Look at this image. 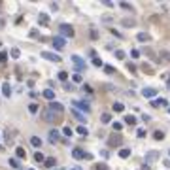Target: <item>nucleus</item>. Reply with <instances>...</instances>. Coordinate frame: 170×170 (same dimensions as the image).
I'll use <instances>...</instances> for the list:
<instances>
[{
    "mask_svg": "<svg viewBox=\"0 0 170 170\" xmlns=\"http://www.w3.org/2000/svg\"><path fill=\"white\" fill-rule=\"evenodd\" d=\"M168 155H170V151H168Z\"/></svg>",
    "mask_w": 170,
    "mask_h": 170,
    "instance_id": "nucleus-56",
    "label": "nucleus"
},
{
    "mask_svg": "<svg viewBox=\"0 0 170 170\" xmlns=\"http://www.w3.org/2000/svg\"><path fill=\"white\" fill-rule=\"evenodd\" d=\"M93 64H94V66H104L102 59H98V57H94V59H93Z\"/></svg>",
    "mask_w": 170,
    "mask_h": 170,
    "instance_id": "nucleus-39",
    "label": "nucleus"
},
{
    "mask_svg": "<svg viewBox=\"0 0 170 170\" xmlns=\"http://www.w3.org/2000/svg\"><path fill=\"white\" fill-rule=\"evenodd\" d=\"M42 57L44 59H47V61H53V63H59V61H61V57H59V55H55V53H49V51H42Z\"/></svg>",
    "mask_w": 170,
    "mask_h": 170,
    "instance_id": "nucleus-8",
    "label": "nucleus"
},
{
    "mask_svg": "<svg viewBox=\"0 0 170 170\" xmlns=\"http://www.w3.org/2000/svg\"><path fill=\"white\" fill-rule=\"evenodd\" d=\"M72 157L78 159V161H81V159H85V151H83V149H80V148H74V149H72Z\"/></svg>",
    "mask_w": 170,
    "mask_h": 170,
    "instance_id": "nucleus-10",
    "label": "nucleus"
},
{
    "mask_svg": "<svg viewBox=\"0 0 170 170\" xmlns=\"http://www.w3.org/2000/svg\"><path fill=\"white\" fill-rule=\"evenodd\" d=\"M63 134L64 136H72V129H70V127H64V129H63Z\"/></svg>",
    "mask_w": 170,
    "mask_h": 170,
    "instance_id": "nucleus-43",
    "label": "nucleus"
},
{
    "mask_svg": "<svg viewBox=\"0 0 170 170\" xmlns=\"http://www.w3.org/2000/svg\"><path fill=\"white\" fill-rule=\"evenodd\" d=\"M30 170H34V168H30Z\"/></svg>",
    "mask_w": 170,
    "mask_h": 170,
    "instance_id": "nucleus-57",
    "label": "nucleus"
},
{
    "mask_svg": "<svg viewBox=\"0 0 170 170\" xmlns=\"http://www.w3.org/2000/svg\"><path fill=\"white\" fill-rule=\"evenodd\" d=\"M119 6H121L123 9H127V11H129V9H132V6H130L129 2H119Z\"/></svg>",
    "mask_w": 170,
    "mask_h": 170,
    "instance_id": "nucleus-40",
    "label": "nucleus"
},
{
    "mask_svg": "<svg viewBox=\"0 0 170 170\" xmlns=\"http://www.w3.org/2000/svg\"><path fill=\"white\" fill-rule=\"evenodd\" d=\"M136 38H138V42H142V44H146V42L151 40V36H149L148 32H138V36H136Z\"/></svg>",
    "mask_w": 170,
    "mask_h": 170,
    "instance_id": "nucleus-13",
    "label": "nucleus"
},
{
    "mask_svg": "<svg viewBox=\"0 0 170 170\" xmlns=\"http://www.w3.org/2000/svg\"><path fill=\"white\" fill-rule=\"evenodd\" d=\"M28 110H30L32 113H36V112H38V104H30V106H28Z\"/></svg>",
    "mask_w": 170,
    "mask_h": 170,
    "instance_id": "nucleus-44",
    "label": "nucleus"
},
{
    "mask_svg": "<svg viewBox=\"0 0 170 170\" xmlns=\"http://www.w3.org/2000/svg\"><path fill=\"white\" fill-rule=\"evenodd\" d=\"M2 93H4V96H11V87H9V83H2Z\"/></svg>",
    "mask_w": 170,
    "mask_h": 170,
    "instance_id": "nucleus-15",
    "label": "nucleus"
},
{
    "mask_svg": "<svg viewBox=\"0 0 170 170\" xmlns=\"http://www.w3.org/2000/svg\"><path fill=\"white\" fill-rule=\"evenodd\" d=\"M42 96H44V98H47L49 102H53V98H55V91H53V89H45L44 93H42Z\"/></svg>",
    "mask_w": 170,
    "mask_h": 170,
    "instance_id": "nucleus-12",
    "label": "nucleus"
},
{
    "mask_svg": "<svg viewBox=\"0 0 170 170\" xmlns=\"http://www.w3.org/2000/svg\"><path fill=\"white\" fill-rule=\"evenodd\" d=\"M123 27H134V21L132 19H123Z\"/></svg>",
    "mask_w": 170,
    "mask_h": 170,
    "instance_id": "nucleus-36",
    "label": "nucleus"
},
{
    "mask_svg": "<svg viewBox=\"0 0 170 170\" xmlns=\"http://www.w3.org/2000/svg\"><path fill=\"white\" fill-rule=\"evenodd\" d=\"M130 55H132L134 59H138V57H140V51H138V49H132V51H130Z\"/></svg>",
    "mask_w": 170,
    "mask_h": 170,
    "instance_id": "nucleus-47",
    "label": "nucleus"
},
{
    "mask_svg": "<svg viewBox=\"0 0 170 170\" xmlns=\"http://www.w3.org/2000/svg\"><path fill=\"white\" fill-rule=\"evenodd\" d=\"M161 59L166 61V63H170V51H161Z\"/></svg>",
    "mask_w": 170,
    "mask_h": 170,
    "instance_id": "nucleus-27",
    "label": "nucleus"
},
{
    "mask_svg": "<svg viewBox=\"0 0 170 170\" xmlns=\"http://www.w3.org/2000/svg\"><path fill=\"white\" fill-rule=\"evenodd\" d=\"M94 170H110V166L104 165V163H98V165L94 166Z\"/></svg>",
    "mask_w": 170,
    "mask_h": 170,
    "instance_id": "nucleus-34",
    "label": "nucleus"
},
{
    "mask_svg": "<svg viewBox=\"0 0 170 170\" xmlns=\"http://www.w3.org/2000/svg\"><path fill=\"white\" fill-rule=\"evenodd\" d=\"M72 63L76 64V72H81L87 68V64H85V59H81L80 55H72Z\"/></svg>",
    "mask_w": 170,
    "mask_h": 170,
    "instance_id": "nucleus-3",
    "label": "nucleus"
},
{
    "mask_svg": "<svg viewBox=\"0 0 170 170\" xmlns=\"http://www.w3.org/2000/svg\"><path fill=\"white\" fill-rule=\"evenodd\" d=\"M142 96H146V98H153V96H157V89H155V87H144V89H142Z\"/></svg>",
    "mask_w": 170,
    "mask_h": 170,
    "instance_id": "nucleus-5",
    "label": "nucleus"
},
{
    "mask_svg": "<svg viewBox=\"0 0 170 170\" xmlns=\"http://www.w3.org/2000/svg\"><path fill=\"white\" fill-rule=\"evenodd\" d=\"M125 123H129V125H136V117L134 115H125Z\"/></svg>",
    "mask_w": 170,
    "mask_h": 170,
    "instance_id": "nucleus-22",
    "label": "nucleus"
},
{
    "mask_svg": "<svg viewBox=\"0 0 170 170\" xmlns=\"http://www.w3.org/2000/svg\"><path fill=\"white\" fill-rule=\"evenodd\" d=\"M30 38H38V30H30Z\"/></svg>",
    "mask_w": 170,
    "mask_h": 170,
    "instance_id": "nucleus-50",
    "label": "nucleus"
},
{
    "mask_svg": "<svg viewBox=\"0 0 170 170\" xmlns=\"http://www.w3.org/2000/svg\"><path fill=\"white\" fill-rule=\"evenodd\" d=\"M78 134H81V136H87V134H89V130L85 129L83 125H80V127H78Z\"/></svg>",
    "mask_w": 170,
    "mask_h": 170,
    "instance_id": "nucleus-23",
    "label": "nucleus"
},
{
    "mask_svg": "<svg viewBox=\"0 0 170 170\" xmlns=\"http://www.w3.org/2000/svg\"><path fill=\"white\" fill-rule=\"evenodd\" d=\"M159 157H161V153L157 151V149H153V151H148L146 153V161H157V159H159Z\"/></svg>",
    "mask_w": 170,
    "mask_h": 170,
    "instance_id": "nucleus-9",
    "label": "nucleus"
},
{
    "mask_svg": "<svg viewBox=\"0 0 170 170\" xmlns=\"http://www.w3.org/2000/svg\"><path fill=\"white\" fill-rule=\"evenodd\" d=\"M166 87H168V89H170V78H168V81H166Z\"/></svg>",
    "mask_w": 170,
    "mask_h": 170,
    "instance_id": "nucleus-53",
    "label": "nucleus"
},
{
    "mask_svg": "<svg viewBox=\"0 0 170 170\" xmlns=\"http://www.w3.org/2000/svg\"><path fill=\"white\" fill-rule=\"evenodd\" d=\"M4 23H6L4 19H0V28H4Z\"/></svg>",
    "mask_w": 170,
    "mask_h": 170,
    "instance_id": "nucleus-51",
    "label": "nucleus"
},
{
    "mask_svg": "<svg viewBox=\"0 0 170 170\" xmlns=\"http://www.w3.org/2000/svg\"><path fill=\"white\" fill-rule=\"evenodd\" d=\"M47 110H49V112H55V113H63L64 112V106H63V104H59V102H49Z\"/></svg>",
    "mask_w": 170,
    "mask_h": 170,
    "instance_id": "nucleus-6",
    "label": "nucleus"
},
{
    "mask_svg": "<svg viewBox=\"0 0 170 170\" xmlns=\"http://www.w3.org/2000/svg\"><path fill=\"white\" fill-rule=\"evenodd\" d=\"M74 104H76L78 108H81L83 112H87V113L91 112V106H89V104H87V102H74Z\"/></svg>",
    "mask_w": 170,
    "mask_h": 170,
    "instance_id": "nucleus-16",
    "label": "nucleus"
},
{
    "mask_svg": "<svg viewBox=\"0 0 170 170\" xmlns=\"http://www.w3.org/2000/svg\"><path fill=\"white\" fill-rule=\"evenodd\" d=\"M153 138L155 140H163L165 138V132H163V130H155V132H153Z\"/></svg>",
    "mask_w": 170,
    "mask_h": 170,
    "instance_id": "nucleus-24",
    "label": "nucleus"
},
{
    "mask_svg": "<svg viewBox=\"0 0 170 170\" xmlns=\"http://www.w3.org/2000/svg\"><path fill=\"white\" fill-rule=\"evenodd\" d=\"M153 106H155V108H159V106H166V108H168V102H166V100L165 98H159V100H153Z\"/></svg>",
    "mask_w": 170,
    "mask_h": 170,
    "instance_id": "nucleus-18",
    "label": "nucleus"
},
{
    "mask_svg": "<svg viewBox=\"0 0 170 170\" xmlns=\"http://www.w3.org/2000/svg\"><path fill=\"white\" fill-rule=\"evenodd\" d=\"M136 134H138V138H144V136H146V130H144V129H138V132H136Z\"/></svg>",
    "mask_w": 170,
    "mask_h": 170,
    "instance_id": "nucleus-46",
    "label": "nucleus"
},
{
    "mask_svg": "<svg viewBox=\"0 0 170 170\" xmlns=\"http://www.w3.org/2000/svg\"><path fill=\"white\" fill-rule=\"evenodd\" d=\"M9 53H11V57H13V59H19V57H21V51H19L17 47H13V49L9 51Z\"/></svg>",
    "mask_w": 170,
    "mask_h": 170,
    "instance_id": "nucleus-33",
    "label": "nucleus"
},
{
    "mask_svg": "<svg viewBox=\"0 0 170 170\" xmlns=\"http://www.w3.org/2000/svg\"><path fill=\"white\" fill-rule=\"evenodd\" d=\"M100 119H102V123H110V121H112V113H102Z\"/></svg>",
    "mask_w": 170,
    "mask_h": 170,
    "instance_id": "nucleus-30",
    "label": "nucleus"
},
{
    "mask_svg": "<svg viewBox=\"0 0 170 170\" xmlns=\"http://www.w3.org/2000/svg\"><path fill=\"white\" fill-rule=\"evenodd\" d=\"M127 68H129V72H132V74L138 70V66H136V64H132V63H127Z\"/></svg>",
    "mask_w": 170,
    "mask_h": 170,
    "instance_id": "nucleus-38",
    "label": "nucleus"
},
{
    "mask_svg": "<svg viewBox=\"0 0 170 170\" xmlns=\"http://www.w3.org/2000/svg\"><path fill=\"white\" fill-rule=\"evenodd\" d=\"M168 113H170V106H168Z\"/></svg>",
    "mask_w": 170,
    "mask_h": 170,
    "instance_id": "nucleus-54",
    "label": "nucleus"
},
{
    "mask_svg": "<svg viewBox=\"0 0 170 170\" xmlns=\"http://www.w3.org/2000/svg\"><path fill=\"white\" fill-rule=\"evenodd\" d=\"M121 142H123V138H121L119 132H113V134L108 136V144H110L112 148H117V146H121Z\"/></svg>",
    "mask_w": 170,
    "mask_h": 170,
    "instance_id": "nucleus-4",
    "label": "nucleus"
},
{
    "mask_svg": "<svg viewBox=\"0 0 170 170\" xmlns=\"http://www.w3.org/2000/svg\"><path fill=\"white\" fill-rule=\"evenodd\" d=\"M34 161H36V163H44V161H45V157L42 155L40 151H38V153H34Z\"/></svg>",
    "mask_w": 170,
    "mask_h": 170,
    "instance_id": "nucleus-25",
    "label": "nucleus"
},
{
    "mask_svg": "<svg viewBox=\"0 0 170 170\" xmlns=\"http://www.w3.org/2000/svg\"><path fill=\"white\" fill-rule=\"evenodd\" d=\"M15 155H17L19 159H25V157H27V151H25V148H17L15 149Z\"/></svg>",
    "mask_w": 170,
    "mask_h": 170,
    "instance_id": "nucleus-21",
    "label": "nucleus"
},
{
    "mask_svg": "<svg viewBox=\"0 0 170 170\" xmlns=\"http://www.w3.org/2000/svg\"><path fill=\"white\" fill-rule=\"evenodd\" d=\"M9 165L13 166V168H21V163H19L17 159H9Z\"/></svg>",
    "mask_w": 170,
    "mask_h": 170,
    "instance_id": "nucleus-35",
    "label": "nucleus"
},
{
    "mask_svg": "<svg viewBox=\"0 0 170 170\" xmlns=\"http://www.w3.org/2000/svg\"><path fill=\"white\" fill-rule=\"evenodd\" d=\"M30 146H32V148H40V146H42V140L38 138V136H32V138H30Z\"/></svg>",
    "mask_w": 170,
    "mask_h": 170,
    "instance_id": "nucleus-17",
    "label": "nucleus"
},
{
    "mask_svg": "<svg viewBox=\"0 0 170 170\" xmlns=\"http://www.w3.org/2000/svg\"><path fill=\"white\" fill-rule=\"evenodd\" d=\"M8 61V51H0V63H6Z\"/></svg>",
    "mask_w": 170,
    "mask_h": 170,
    "instance_id": "nucleus-37",
    "label": "nucleus"
},
{
    "mask_svg": "<svg viewBox=\"0 0 170 170\" xmlns=\"http://www.w3.org/2000/svg\"><path fill=\"white\" fill-rule=\"evenodd\" d=\"M59 32H61L63 38H74V28H72L70 25H66V23H61V25H59Z\"/></svg>",
    "mask_w": 170,
    "mask_h": 170,
    "instance_id": "nucleus-1",
    "label": "nucleus"
},
{
    "mask_svg": "<svg viewBox=\"0 0 170 170\" xmlns=\"http://www.w3.org/2000/svg\"><path fill=\"white\" fill-rule=\"evenodd\" d=\"M104 72H106V74H113V72H115V68H113L112 64H104Z\"/></svg>",
    "mask_w": 170,
    "mask_h": 170,
    "instance_id": "nucleus-28",
    "label": "nucleus"
},
{
    "mask_svg": "<svg viewBox=\"0 0 170 170\" xmlns=\"http://www.w3.org/2000/svg\"><path fill=\"white\" fill-rule=\"evenodd\" d=\"M142 70L146 72V74H149V76H151V74H153V68L149 66V64H142Z\"/></svg>",
    "mask_w": 170,
    "mask_h": 170,
    "instance_id": "nucleus-31",
    "label": "nucleus"
},
{
    "mask_svg": "<svg viewBox=\"0 0 170 170\" xmlns=\"http://www.w3.org/2000/svg\"><path fill=\"white\" fill-rule=\"evenodd\" d=\"M72 80L76 81V83H81V76H80V74H74V76H72Z\"/></svg>",
    "mask_w": 170,
    "mask_h": 170,
    "instance_id": "nucleus-45",
    "label": "nucleus"
},
{
    "mask_svg": "<svg viewBox=\"0 0 170 170\" xmlns=\"http://www.w3.org/2000/svg\"><path fill=\"white\" fill-rule=\"evenodd\" d=\"M112 129H113V130H115V132H119V130H121V129H123V125H121L119 121H113V125H112Z\"/></svg>",
    "mask_w": 170,
    "mask_h": 170,
    "instance_id": "nucleus-32",
    "label": "nucleus"
},
{
    "mask_svg": "<svg viewBox=\"0 0 170 170\" xmlns=\"http://www.w3.org/2000/svg\"><path fill=\"white\" fill-rule=\"evenodd\" d=\"M38 23H40L42 27H47V25H49V15L47 13H40L38 15Z\"/></svg>",
    "mask_w": 170,
    "mask_h": 170,
    "instance_id": "nucleus-11",
    "label": "nucleus"
},
{
    "mask_svg": "<svg viewBox=\"0 0 170 170\" xmlns=\"http://www.w3.org/2000/svg\"><path fill=\"white\" fill-rule=\"evenodd\" d=\"M113 110H115V112H123V110H125V106H123L121 102H113Z\"/></svg>",
    "mask_w": 170,
    "mask_h": 170,
    "instance_id": "nucleus-29",
    "label": "nucleus"
},
{
    "mask_svg": "<svg viewBox=\"0 0 170 170\" xmlns=\"http://www.w3.org/2000/svg\"><path fill=\"white\" fill-rule=\"evenodd\" d=\"M115 57L117 59H125V51H123V49H117L115 51Z\"/></svg>",
    "mask_w": 170,
    "mask_h": 170,
    "instance_id": "nucleus-42",
    "label": "nucleus"
},
{
    "mask_svg": "<svg viewBox=\"0 0 170 170\" xmlns=\"http://www.w3.org/2000/svg\"><path fill=\"white\" fill-rule=\"evenodd\" d=\"M119 157H121V159H127V157H130V149H129V148L119 149Z\"/></svg>",
    "mask_w": 170,
    "mask_h": 170,
    "instance_id": "nucleus-20",
    "label": "nucleus"
},
{
    "mask_svg": "<svg viewBox=\"0 0 170 170\" xmlns=\"http://www.w3.org/2000/svg\"><path fill=\"white\" fill-rule=\"evenodd\" d=\"M142 170H149V166L148 165H142Z\"/></svg>",
    "mask_w": 170,
    "mask_h": 170,
    "instance_id": "nucleus-52",
    "label": "nucleus"
},
{
    "mask_svg": "<svg viewBox=\"0 0 170 170\" xmlns=\"http://www.w3.org/2000/svg\"><path fill=\"white\" fill-rule=\"evenodd\" d=\"M0 6H2V4H0ZM0 11H2V8H0Z\"/></svg>",
    "mask_w": 170,
    "mask_h": 170,
    "instance_id": "nucleus-55",
    "label": "nucleus"
},
{
    "mask_svg": "<svg viewBox=\"0 0 170 170\" xmlns=\"http://www.w3.org/2000/svg\"><path fill=\"white\" fill-rule=\"evenodd\" d=\"M72 113H74V117H76L78 121H81V123H85V115L81 112H78V110H72Z\"/></svg>",
    "mask_w": 170,
    "mask_h": 170,
    "instance_id": "nucleus-19",
    "label": "nucleus"
},
{
    "mask_svg": "<svg viewBox=\"0 0 170 170\" xmlns=\"http://www.w3.org/2000/svg\"><path fill=\"white\" fill-rule=\"evenodd\" d=\"M55 163H57V159H55V157H47V159L44 161V165L47 166V168H53V166H55Z\"/></svg>",
    "mask_w": 170,
    "mask_h": 170,
    "instance_id": "nucleus-14",
    "label": "nucleus"
},
{
    "mask_svg": "<svg viewBox=\"0 0 170 170\" xmlns=\"http://www.w3.org/2000/svg\"><path fill=\"white\" fill-rule=\"evenodd\" d=\"M53 45L57 47V49H63L64 45H66V38H63V36H55L53 38Z\"/></svg>",
    "mask_w": 170,
    "mask_h": 170,
    "instance_id": "nucleus-7",
    "label": "nucleus"
},
{
    "mask_svg": "<svg viewBox=\"0 0 170 170\" xmlns=\"http://www.w3.org/2000/svg\"><path fill=\"white\" fill-rule=\"evenodd\" d=\"M91 38H93V40H96V38H98V32L94 30V28H93V30H91Z\"/></svg>",
    "mask_w": 170,
    "mask_h": 170,
    "instance_id": "nucleus-48",
    "label": "nucleus"
},
{
    "mask_svg": "<svg viewBox=\"0 0 170 170\" xmlns=\"http://www.w3.org/2000/svg\"><path fill=\"white\" fill-rule=\"evenodd\" d=\"M59 80H61V81H66L68 80V74H66V72H59Z\"/></svg>",
    "mask_w": 170,
    "mask_h": 170,
    "instance_id": "nucleus-41",
    "label": "nucleus"
},
{
    "mask_svg": "<svg viewBox=\"0 0 170 170\" xmlns=\"http://www.w3.org/2000/svg\"><path fill=\"white\" fill-rule=\"evenodd\" d=\"M51 9H53V11H57V9H59V4H57V2H53V4H51Z\"/></svg>",
    "mask_w": 170,
    "mask_h": 170,
    "instance_id": "nucleus-49",
    "label": "nucleus"
},
{
    "mask_svg": "<svg viewBox=\"0 0 170 170\" xmlns=\"http://www.w3.org/2000/svg\"><path fill=\"white\" fill-rule=\"evenodd\" d=\"M44 119L47 121V123H59V121L63 119V113H55V112H49V110H45Z\"/></svg>",
    "mask_w": 170,
    "mask_h": 170,
    "instance_id": "nucleus-2",
    "label": "nucleus"
},
{
    "mask_svg": "<svg viewBox=\"0 0 170 170\" xmlns=\"http://www.w3.org/2000/svg\"><path fill=\"white\" fill-rule=\"evenodd\" d=\"M49 140H51V142H57V140H59V132H57V130H51V132H49Z\"/></svg>",
    "mask_w": 170,
    "mask_h": 170,
    "instance_id": "nucleus-26",
    "label": "nucleus"
}]
</instances>
